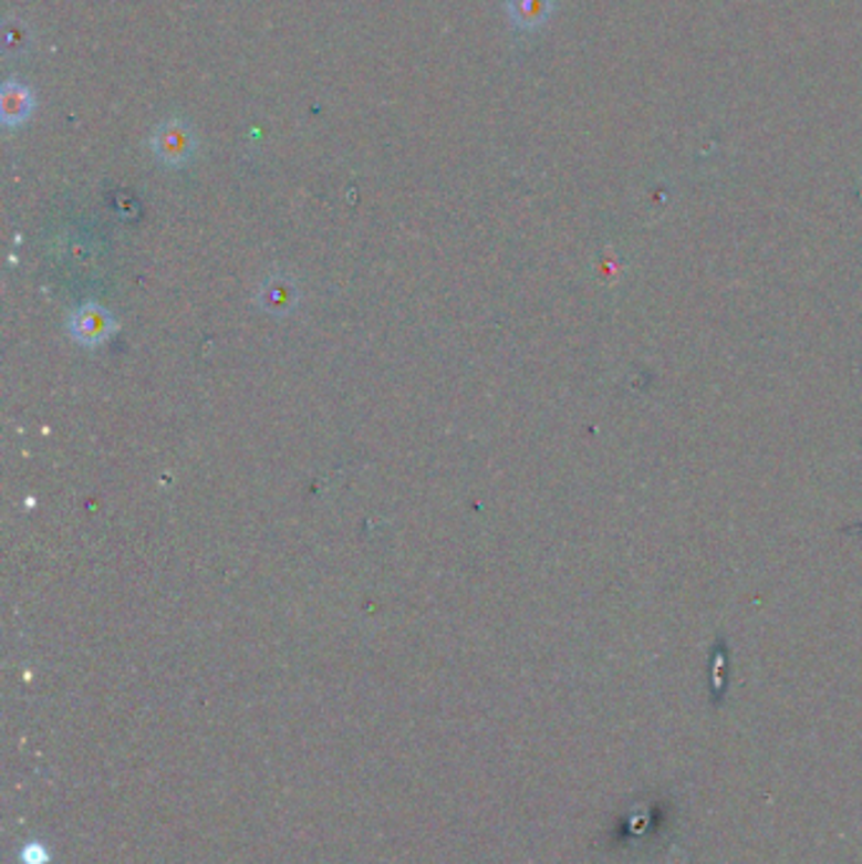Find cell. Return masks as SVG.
<instances>
[{"label":"cell","instance_id":"1","mask_svg":"<svg viewBox=\"0 0 862 864\" xmlns=\"http://www.w3.org/2000/svg\"><path fill=\"white\" fill-rule=\"evenodd\" d=\"M149 145H153V153L159 163L167 167H183L193 159L195 147H198V137H195L188 122L173 117L157 124Z\"/></svg>","mask_w":862,"mask_h":864},{"label":"cell","instance_id":"2","mask_svg":"<svg viewBox=\"0 0 862 864\" xmlns=\"http://www.w3.org/2000/svg\"><path fill=\"white\" fill-rule=\"evenodd\" d=\"M69 329H71V336H74L79 344L96 346V344H102L104 340H110V336H112L114 319H112V314L104 306L86 304V306L76 309L74 314H71Z\"/></svg>","mask_w":862,"mask_h":864},{"label":"cell","instance_id":"3","mask_svg":"<svg viewBox=\"0 0 862 864\" xmlns=\"http://www.w3.org/2000/svg\"><path fill=\"white\" fill-rule=\"evenodd\" d=\"M33 114V94L23 82H6L0 89V117L6 127H18Z\"/></svg>","mask_w":862,"mask_h":864},{"label":"cell","instance_id":"4","mask_svg":"<svg viewBox=\"0 0 862 864\" xmlns=\"http://www.w3.org/2000/svg\"><path fill=\"white\" fill-rule=\"evenodd\" d=\"M509 21L519 31H537L554 13V0H506Z\"/></svg>","mask_w":862,"mask_h":864},{"label":"cell","instance_id":"5","mask_svg":"<svg viewBox=\"0 0 862 864\" xmlns=\"http://www.w3.org/2000/svg\"><path fill=\"white\" fill-rule=\"evenodd\" d=\"M259 301L269 314L283 316V314H291L293 306H297L299 293L289 279H283V275H271V279L261 287Z\"/></svg>","mask_w":862,"mask_h":864},{"label":"cell","instance_id":"6","mask_svg":"<svg viewBox=\"0 0 862 864\" xmlns=\"http://www.w3.org/2000/svg\"><path fill=\"white\" fill-rule=\"evenodd\" d=\"M31 43V33H29V25H25L23 21H8L6 29H3V49L8 56H23L25 49H29Z\"/></svg>","mask_w":862,"mask_h":864},{"label":"cell","instance_id":"7","mask_svg":"<svg viewBox=\"0 0 862 864\" xmlns=\"http://www.w3.org/2000/svg\"><path fill=\"white\" fill-rule=\"evenodd\" d=\"M21 862L23 864H49L51 854H49L46 847H43L41 842H31V844H25V847L21 850Z\"/></svg>","mask_w":862,"mask_h":864}]
</instances>
